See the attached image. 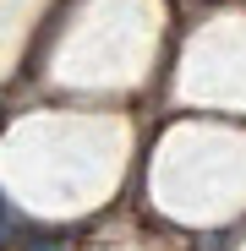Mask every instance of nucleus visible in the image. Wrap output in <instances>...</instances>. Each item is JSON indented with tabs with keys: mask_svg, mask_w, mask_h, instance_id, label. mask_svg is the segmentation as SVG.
Wrapping results in <instances>:
<instances>
[{
	"mask_svg": "<svg viewBox=\"0 0 246 251\" xmlns=\"http://www.w3.org/2000/svg\"><path fill=\"white\" fill-rule=\"evenodd\" d=\"M17 251H66L60 240H17Z\"/></svg>",
	"mask_w": 246,
	"mask_h": 251,
	"instance_id": "nucleus-1",
	"label": "nucleus"
}]
</instances>
